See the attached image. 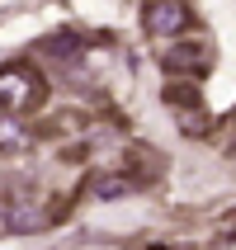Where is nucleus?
<instances>
[{"label": "nucleus", "instance_id": "6e6552de", "mask_svg": "<svg viewBox=\"0 0 236 250\" xmlns=\"http://www.w3.org/2000/svg\"><path fill=\"white\" fill-rule=\"evenodd\" d=\"M0 231H10V208L0 203Z\"/></svg>", "mask_w": 236, "mask_h": 250}, {"label": "nucleus", "instance_id": "0eeeda50", "mask_svg": "<svg viewBox=\"0 0 236 250\" xmlns=\"http://www.w3.org/2000/svg\"><path fill=\"white\" fill-rule=\"evenodd\" d=\"M128 175H113V180H99L95 184V194H104V198H113V194H128V189H137V184H123Z\"/></svg>", "mask_w": 236, "mask_h": 250}, {"label": "nucleus", "instance_id": "423d86ee", "mask_svg": "<svg viewBox=\"0 0 236 250\" xmlns=\"http://www.w3.org/2000/svg\"><path fill=\"white\" fill-rule=\"evenodd\" d=\"M166 99L175 104V109H184V113L198 109V90H194V85H184V90H180V85H166Z\"/></svg>", "mask_w": 236, "mask_h": 250}, {"label": "nucleus", "instance_id": "39448f33", "mask_svg": "<svg viewBox=\"0 0 236 250\" xmlns=\"http://www.w3.org/2000/svg\"><path fill=\"white\" fill-rule=\"evenodd\" d=\"M28 146V132L14 118H0V156H19Z\"/></svg>", "mask_w": 236, "mask_h": 250}, {"label": "nucleus", "instance_id": "f03ea898", "mask_svg": "<svg viewBox=\"0 0 236 250\" xmlns=\"http://www.w3.org/2000/svg\"><path fill=\"white\" fill-rule=\"evenodd\" d=\"M142 24H147V33H156V38H175V33L189 28V10H184V0H147Z\"/></svg>", "mask_w": 236, "mask_h": 250}, {"label": "nucleus", "instance_id": "f257e3e1", "mask_svg": "<svg viewBox=\"0 0 236 250\" xmlns=\"http://www.w3.org/2000/svg\"><path fill=\"white\" fill-rule=\"evenodd\" d=\"M47 104V81H43L33 66L14 62V66H0V109L19 118V113H33Z\"/></svg>", "mask_w": 236, "mask_h": 250}, {"label": "nucleus", "instance_id": "7ed1b4c3", "mask_svg": "<svg viewBox=\"0 0 236 250\" xmlns=\"http://www.w3.org/2000/svg\"><path fill=\"white\" fill-rule=\"evenodd\" d=\"M166 66L170 71H189V76H208L213 47L203 38H189V42H180V47H170V52H166Z\"/></svg>", "mask_w": 236, "mask_h": 250}, {"label": "nucleus", "instance_id": "20e7f679", "mask_svg": "<svg viewBox=\"0 0 236 250\" xmlns=\"http://www.w3.org/2000/svg\"><path fill=\"white\" fill-rule=\"evenodd\" d=\"M5 208H10V231H33V227L43 222L38 203H28V198H14V203H5Z\"/></svg>", "mask_w": 236, "mask_h": 250}]
</instances>
